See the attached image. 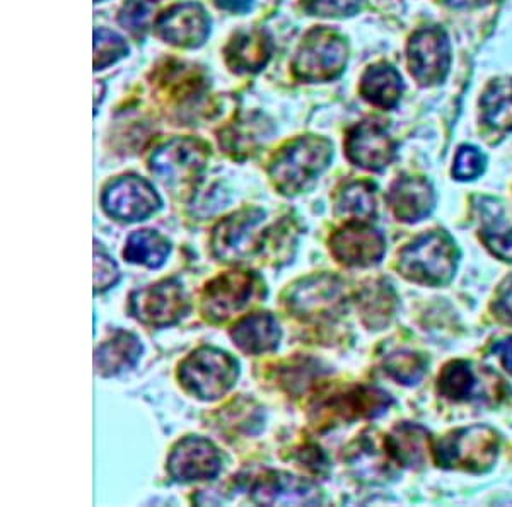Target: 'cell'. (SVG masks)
I'll return each instance as SVG.
<instances>
[{
	"instance_id": "13",
	"label": "cell",
	"mask_w": 512,
	"mask_h": 507,
	"mask_svg": "<svg viewBox=\"0 0 512 507\" xmlns=\"http://www.w3.org/2000/svg\"><path fill=\"white\" fill-rule=\"evenodd\" d=\"M342 287V282L332 275L301 280L287 291V309L303 320L325 318L342 306Z\"/></svg>"
},
{
	"instance_id": "3",
	"label": "cell",
	"mask_w": 512,
	"mask_h": 507,
	"mask_svg": "<svg viewBox=\"0 0 512 507\" xmlns=\"http://www.w3.org/2000/svg\"><path fill=\"white\" fill-rule=\"evenodd\" d=\"M239 366L233 356L214 347H202L183 359L178 369L181 386L193 397L214 402L236 385Z\"/></svg>"
},
{
	"instance_id": "23",
	"label": "cell",
	"mask_w": 512,
	"mask_h": 507,
	"mask_svg": "<svg viewBox=\"0 0 512 507\" xmlns=\"http://www.w3.org/2000/svg\"><path fill=\"white\" fill-rule=\"evenodd\" d=\"M272 41L265 31H246L234 36L227 45V64L236 72H258L267 65Z\"/></svg>"
},
{
	"instance_id": "31",
	"label": "cell",
	"mask_w": 512,
	"mask_h": 507,
	"mask_svg": "<svg viewBox=\"0 0 512 507\" xmlns=\"http://www.w3.org/2000/svg\"><path fill=\"white\" fill-rule=\"evenodd\" d=\"M263 132L262 123L239 122L233 125L231 129L224 130L221 134V147L226 149V152H231L234 158H238L241 152L250 154L255 149L258 142H262Z\"/></svg>"
},
{
	"instance_id": "11",
	"label": "cell",
	"mask_w": 512,
	"mask_h": 507,
	"mask_svg": "<svg viewBox=\"0 0 512 507\" xmlns=\"http://www.w3.org/2000/svg\"><path fill=\"white\" fill-rule=\"evenodd\" d=\"M408 65L422 86L443 82L451 65V48L444 30L431 26L417 31L408 43Z\"/></svg>"
},
{
	"instance_id": "35",
	"label": "cell",
	"mask_w": 512,
	"mask_h": 507,
	"mask_svg": "<svg viewBox=\"0 0 512 507\" xmlns=\"http://www.w3.org/2000/svg\"><path fill=\"white\" fill-rule=\"evenodd\" d=\"M487 159L477 147L463 146L454 159L453 175L456 180H475L482 175Z\"/></svg>"
},
{
	"instance_id": "38",
	"label": "cell",
	"mask_w": 512,
	"mask_h": 507,
	"mask_svg": "<svg viewBox=\"0 0 512 507\" xmlns=\"http://www.w3.org/2000/svg\"><path fill=\"white\" fill-rule=\"evenodd\" d=\"M120 279L117 263L111 260L110 255L101 250L99 246L94 248V291H108L110 287L117 286Z\"/></svg>"
},
{
	"instance_id": "2",
	"label": "cell",
	"mask_w": 512,
	"mask_h": 507,
	"mask_svg": "<svg viewBox=\"0 0 512 507\" xmlns=\"http://www.w3.org/2000/svg\"><path fill=\"white\" fill-rule=\"evenodd\" d=\"M458 248L444 231H432L403 248L398 270L405 279L424 286H444L453 279L458 265Z\"/></svg>"
},
{
	"instance_id": "17",
	"label": "cell",
	"mask_w": 512,
	"mask_h": 507,
	"mask_svg": "<svg viewBox=\"0 0 512 507\" xmlns=\"http://www.w3.org/2000/svg\"><path fill=\"white\" fill-rule=\"evenodd\" d=\"M158 33L171 45L183 48L200 47L210 31V19L204 7L187 2L171 7L158 21Z\"/></svg>"
},
{
	"instance_id": "39",
	"label": "cell",
	"mask_w": 512,
	"mask_h": 507,
	"mask_svg": "<svg viewBox=\"0 0 512 507\" xmlns=\"http://www.w3.org/2000/svg\"><path fill=\"white\" fill-rule=\"evenodd\" d=\"M494 313L499 320L512 325V275L502 284L497 292L494 303Z\"/></svg>"
},
{
	"instance_id": "1",
	"label": "cell",
	"mask_w": 512,
	"mask_h": 507,
	"mask_svg": "<svg viewBox=\"0 0 512 507\" xmlns=\"http://www.w3.org/2000/svg\"><path fill=\"white\" fill-rule=\"evenodd\" d=\"M333 147L323 137H299L282 147L270 164V178L282 195H297L318 178L332 163Z\"/></svg>"
},
{
	"instance_id": "15",
	"label": "cell",
	"mask_w": 512,
	"mask_h": 507,
	"mask_svg": "<svg viewBox=\"0 0 512 507\" xmlns=\"http://www.w3.org/2000/svg\"><path fill=\"white\" fill-rule=\"evenodd\" d=\"M250 497L262 506H315L321 502L315 484L286 472L263 473L251 485Z\"/></svg>"
},
{
	"instance_id": "33",
	"label": "cell",
	"mask_w": 512,
	"mask_h": 507,
	"mask_svg": "<svg viewBox=\"0 0 512 507\" xmlns=\"http://www.w3.org/2000/svg\"><path fill=\"white\" fill-rule=\"evenodd\" d=\"M128 53L127 43L122 36L110 30L94 31V70H103Z\"/></svg>"
},
{
	"instance_id": "32",
	"label": "cell",
	"mask_w": 512,
	"mask_h": 507,
	"mask_svg": "<svg viewBox=\"0 0 512 507\" xmlns=\"http://www.w3.org/2000/svg\"><path fill=\"white\" fill-rule=\"evenodd\" d=\"M480 238L492 255L501 258L502 262L512 263V226H507L501 217H487Z\"/></svg>"
},
{
	"instance_id": "18",
	"label": "cell",
	"mask_w": 512,
	"mask_h": 507,
	"mask_svg": "<svg viewBox=\"0 0 512 507\" xmlns=\"http://www.w3.org/2000/svg\"><path fill=\"white\" fill-rule=\"evenodd\" d=\"M391 403L390 395L379 388L354 386L321 403L316 412L318 420H325L328 415H332V420L373 419L384 414Z\"/></svg>"
},
{
	"instance_id": "29",
	"label": "cell",
	"mask_w": 512,
	"mask_h": 507,
	"mask_svg": "<svg viewBox=\"0 0 512 507\" xmlns=\"http://www.w3.org/2000/svg\"><path fill=\"white\" fill-rule=\"evenodd\" d=\"M393 306H395V298H393L390 286L374 284L371 289H367L362 294V316L367 325L373 327L374 330H379V327H383L390 321Z\"/></svg>"
},
{
	"instance_id": "20",
	"label": "cell",
	"mask_w": 512,
	"mask_h": 507,
	"mask_svg": "<svg viewBox=\"0 0 512 507\" xmlns=\"http://www.w3.org/2000/svg\"><path fill=\"white\" fill-rule=\"evenodd\" d=\"M229 335L241 352L248 356H260L279 347L280 327L270 313H255L239 320Z\"/></svg>"
},
{
	"instance_id": "10",
	"label": "cell",
	"mask_w": 512,
	"mask_h": 507,
	"mask_svg": "<svg viewBox=\"0 0 512 507\" xmlns=\"http://www.w3.org/2000/svg\"><path fill=\"white\" fill-rule=\"evenodd\" d=\"M108 216L122 222L146 221L161 205L151 183L139 176H122L111 181L101 199Z\"/></svg>"
},
{
	"instance_id": "28",
	"label": "cell",
	"mask_w": 512,
	"mask_h": 507,
	"mask_svg": "<svg viewBox=\"0 0 512 507\" xmlns=\"http://www.w3.org/2000/svg\"><path fill=\"white\" fill-rule=\"evenodd\" d=\"M477 390V378L472 366L465 361L449 362L448 366L439 374L437 391L448 400L463 402L475 395Z\"/></svg>"
},
{
	"instance_id": "37",
	"label": "cell",
	"mask_w": 512,
	"mask_h": 507,
	"mask_svg": "<svg viewBox=\"0 0 512 507\" xmlns=\"http://www.w3.org/2000/svg\"><path fill=\"white\" fill-rule=\"evenodd\" d=\"M364 0H304V9L313 16L342 18L359 11Z\"/></svg>"
},
{
	"instance_id": "21",
	"label": "cell",
	"mask_w": 512,
	"mask_h": 507,
	"mask_svg": "<svg viewBox=\"0 0 512 507\" xmlns=\"http://www.w3.org/2000/svg\"><path fill=\"white\" fill-rule=\"evenodd\" d=\"M431 446V434L419 424L403 422L384 439V449L393 460L405 468L419 470L427 463V453Z\"/></svg>"
},
{
	"instance_id": "43",
	"label": "cell",
	"mask_w": 512,
	"mask_h": 507,
	"mask_svg": "<svg viewBox=\"0 0 512 507\" xmlns=\"http://www.w3.org/2000/svg\"><path fill=\"white\" fill-rule=\"evenodd\" d=\"M96 2H99V0H96Z\"/></svg>"
},
{
	"instance_id": "25",
	"label": "cell",
	"mask_w": 512,
	"mask_h": 507,
	"mask_svg": "<svg viewBox=\"0 0 512 507\" xmlns=\"http://www.w3.org/2000/svg\"><path fill=\"white\" fill-rule=\"evenodd\" d=\"M171 245L168 239L161 236L158 231L144 229L130 234L123 257L130 263L142 265L147 269H159L168 258Z\"/></svg>"
},
{
	"instance_id": "34",
	"label": "cell",
	"mask_w": 512,
	"mask_h": 507,
	"mask_svg": "<svg viewBox=\"0 0 512 507\" xmlns=\"http://www.w3.org/2000/svg\"><path fill=\"white\" fill-rule=\"evenodd\" d=\"M297 231L291 221H282L279 226L275 224L274 228L267 231L263 236L262 251L268 253L270 260L275 263L279 260L289 262L291 257V248L294 250L296 246Z\"/></svg>"
},
{
	"instance_id": "19",
	"label": "cell",
	"mask_w": 512,
	"mask_h": 507,
	"mask_svg": "<svg viewBox=\"0 0 512 507\" xmlns=\"http://www.w3.org/2000/svg\"><path fill=\"white\" fill-rule=\"evenodd\" d=\"M388 204L398 221L414 224L431 214L436 205V195L429 181L405 176L391 185Z\"/></svg>"
},
{
	"instance_id": "22",
	"label": "cell",
	"mask_w": 512,
	"mask_h": 507,
	"mask_svg": "<svg viewBox=\"0 0 512 507\" xmlns=\"http://www.w3.org/2000/svg\"><path fill=\"white\" fill-rule=\"evenodd\" d=\"M142 354V345L134 333L118 332L99 345L94 356V368L99 376H115L125 369L134 368Z\"/></svg>"
},
{
	"instance_id": "7",
	"label": "cell",
	"mask_w": 512,
	"mask_h": 507,
	"mask_svg": "<svg viewBox=\"0 0 512 507\" xmlns=\"http://www.w3.org/2000/svg\"><path fill=\"white\" fill-rule=\"evenodd\" d=\"M265 219L262 209H243L222 219L212 234V250L219 260L227 263L245 262L256 251H262L263 236L258 226Z\"/></svg>"
},
{
	"instance_id": "40",
	"label": "cell",
	"mask_w": 512,
	"mask_h": 507,
	"mask_svg": "<svg viewBox=\"0 0 512 507\" xmlns=\"http://www.w3.org/2000/svg\"><path fill=\"white\" fill-rule=\"evenodd\" d=\"M494 352L501 359L504 369L512 376V337L504 338L499 344L494 345Z\"/></svg>"
},
{
	"instance_id": "4",
	"label": "cell",
	"mask_w": 512,
	"mask_h": 507,
	"mask_svg": "<svg viewBox=\"0 0 512 507\" xmlns=\"http://www.w3.org/2000/svg\"><path fill=\"white\" fill-rule=\"evenodd\" d=\"M501 438L487 426H470L451 432L437 443L436 463L446 470H463L470 473H485L499 456Z\"/></svg>"
},
{
	"instance_id": "41",
	"label": "cell",
	"mask_w": 512,
	"mask_h": 507,
	"mask_svg": "<svg viewBox=\"0 0 512 507\" xmlns=\"http://www.w3.org/2000/svg\"><path fill=\"white\" fill-rule=\"evenodd\" d=\"M216 6L227 12L243 14L251 9V0H216Z\"/></svg>"
},
{
	"instance_id": "36",
	"label": "cell",
	"mask_w": 512,
	"mask_h": 507,
	"mask_svg": "<svg viewBox=\"0 0 512 507\" xmlns=\"http://www.w3.org/2000/svg\"><path fill=\"white\" fill-rule=\"evenodd\" d=\"M151 11V4H147L144 0H128L120 11L118 21L132 35H144L149 19H151Z\"/></svg>"
},
{
	"instance_id": "12",
	"label": "cell",
	"mask_w": 512,
	"mask_h": 507,
	"mask_svg": "<svg viewBox=\"0 0 512 507\" xmlns=\"http://www.w3.org/2000/svg\"><path fill=\"white\" fill-rule=\"evenodd\" d=\"M330 251L338 262L347 267L366 269L381 262L386 251V239L366 222L350 221L330 238Z\"/></svg>"
},
{
	"instance_id": "8",
	"label": "cell",
	"mask_w": 512,
	"mask_h": 507,
	"mask_svg": "<svg viewBox=\"0 0 512 507\" xmlns=\"http://www.w3.org/2000/svg\"><path fill=\"white\" fill-rule=\"evenodd\" d=\"M190 309L187 294L176 279L161 280L154 286L135 291L130 298L132 315L147 327L175 325Z\"/></svg>"
},
{
	"instance_id": "5",
	"label": "cell",
	"mask_w": 512,
	"mask_h": 507,
	"mask_svg": "<svg viewBox=\"0 0 512 507\" xmlns=\"http://www.w3.org/2000/svg\"><path fill=\"white\" fill-rule=\"evenodd\" d=\"M209 152L204 142L173 139L152 154L151 169L166 188L175 193L190 192L202 176Z\"/></svg>"
},
{
	"instance_id": "42",
	"label": "cell",
	"mask_w": 512,
	"mask_h": 507,
	"mask_svg": "<svg viewBox=\"0 0 512 507\" xmlns=\"http://www.w3.org/2000/svg\"><path fill=\"white\" fill-rule=\"evenodd\" d=\"M453 4H456V6H461V4H465V6H468V4H472L473 0H451Z\"/></svg>"
},
{
	"instance_id": "26",
	"label": "cell",
	"mask_w": 512,
	"mask_h": 507,
	"mask_svg": "<svg viewBox=\"0 0 512 507\" xmlns=\"http://www.w3.org/2000/svg\"><path fill=\"white\" fill-rule=\"evenodd\" d=\"M483 120L492 129L512 130V79L492 82L482 98Z\"/></svg>"
},
{
	"instance_id": "9",
	"label": "cell",
	"mask_w": 512,
	"mask_h": 507,
	"mask_svg": "<svg viewBox=\"0 0 512 507\" xmlns=\"http://www.w3.org/2000/svg\"><path fill=\"white\" fill-rule=\"evenodd\" d=\"M260 280L253 272H226L210 280L202 292V313L210 321H226L255 298Z\"/></svg>"
},
{
	"instance_id": "6",
	"label": "cell",
	"mask_w": 512,
	"mask_h": 507,
	"mask_svg": "<svg viewBox=\"0 0 512 507\" xmlns=\"http://www.w3.org/2000/svg\"><path fill=\"white\" fill-rule=\"evenodd\" d=\"M347 65V43L335 31L313 30L294 59V74L301 81H332Z\"/></svg>"
},
{
	"instance_id": "24",
	"label": "cell",
	"mask_w": 512,
	"mask_h": 507,
	"mask_svg": "<svg viewBox=\"0 0 512 507\" xmlns=\"http://www.w3.org/2000/svg\"><path fill=\"white\" fill-rule=\"evenodd\" d=\"M402 91V77L391 65H374V67H369L362 76V98L383 110L395 108L400 101Z\"/></svg>"
},
{
	"instance_id": "16",
	"label": "cell",
	"mask_w": 512,
	"mask_h": 507,
	"mask_svg": "<svg viewBox=\"0 0 512 507\" xmlns=\"http://www.w3.org/2000/svg\"><path fill=\"white\" fill-rule=\"evenodd\" d=\"M395 152V142L378 122L355 125L345 139V154L350 163L367 171L386 168L395 159Z\"/></svg>"
},
{
	"instance_id": "27",
	"label": "cell",
	"mask_w": 512,
	"mask_h": 507,
	"mask_svg": "<svg viewBox=\"0 0 512 507\" xmlns=\"http://www.w3.org/2000/svg\"><path fill=\"white\" fill-rule=\"evenodd\" d=\"M335 204L338 216L352 217L354 221H367L376 214L374 185L369 181H352L338 193Z\"/></svg>"
},
{
	"instance_id": "30",
	"label": "cell",
	"mask_w": 512,
	"mask_h": 507,
	"mask_svg": "<svg viewBox=\"0 0 512 507\" xmlns=\"http://www.w3.org/2000/svg\"><path fill=\"white\" fill-rule=\"evenodd\" d=\"M427 361L417 352L402 350L386 357L384 371L390 374L391 378L405 386H414L424 378Z\"/></svg>"
},
{
	"instance_id": "14",
	"label": "cell",
	"mask_w": 512,
	"mask_h": 507,
	"mask_svg": "<svg viewBox=\"0 0 512 507\" xmlns=\"http://www.w3.org/2000/svg\"><path fill=\"white\" fill-rule=\"evenodd\" d=\"M222 456L209 439L188 436L176 444L168 460V472L176 482H195L216 478Z\"/></svg>"
}]
</instances>
